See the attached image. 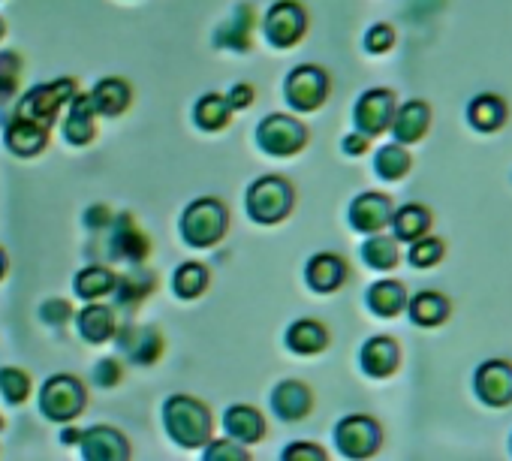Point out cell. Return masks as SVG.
Returning <instances> with one entry per match:
<instances>
[{"instance_id":"obj_1","label":"cell","mask_w":512,"mask_h":461,"mask_svg":"<svg viewBox=\"0 0 512 461\" xmlns=\"http://www.w3.org/2000/svg\"><path fill=\"white\" fill-rule=\"evenodd\" d=\"M163 428L175 446L202 449L214 437V416L205 401L181 392L163 401Z\"/></svg>"},{"instance_id":"obj_2","label":"cell","mask_w":512,"mask_h":461,"mask_svg":"<svg viewBox=\"0 0 512 461\" xmlns=\"http://www.w3.org/2000/svg\"><path fill=\"white\" fill-rule=\"evenodd\" d=\"M178 233L187 248L196 251L217 248L229 233V208L214 196H199L181 211Z\"/></svg>"},{"instance_id":"obj_3","label":"cell","mask_w":512,"mask_h":461,"mask_svg":"<svg viewBox=\"0 0 512 461\" xmlns=\"http://www.w3.org/2000/svg\"><path fill=\"white\" fill-rule=\"evenodd\" d=\"M296 208V187L284 175H263L256 178L244 193V211L253 223L275 226L284 223Z\"/></svg>"},{"instance_id":"obj_4","label":"cell","mask_w":512,"mask_h":461,"mask_svg":"<svg viewBox=\"0 0 512 461\" xmlns=\"http://www.w3.org/2000/svg\"><path fill=\"white\" fill-rule=\"evenodd\" d=\"M88 407V389L73 374H52L40 389V413L49 422L70 425Z\"/></svg>"},{"instance_id":"obj_5","label":"cell","mask_w":512,"mask_h":461,"mask_svg":"<svg viewBox=\"0 0 512 461\" xmlns=\"http://www.w3.org/2000/svg\"><path fill=\"white\" fill-rule=\"evenodd\" d=\"M76 97V82L73 79H58L49 85H34L16 109V118H25L43 130H52V124L58 121L61 109L70 106V100Z\"/></svg>"},{"instance_id":"obj_6","label":"cell","mask_w":512,"mask_h":461,"mask_svg":"<svg viewBox=\"0 0 512 461\" xmlns=\"http://www.w3.org/2000/svg\"><path fill=\"white\" fill-rule=\"evenodd\" d=\"M335 446L350 461H368L383 446V428L368 413H350L335 425Z\"/></svg>"},{"instance_id":"obj_7","label":"cell","mask_w":512,"mask_h":461,"mask_svg":"<svg viewBox=\"0 0 512 461\" xmlns=\"http://www.w3.org/2000/svg\"><path fill=\"white\" fill-rule=\"evenodd\" d=\"M256 145L269 157H296L308 145V127L296 115H266L256 127Z\"/></svg>"},{"instance_id":"obj_8","label":"cell","mask_w":512,"mask_h":461,"mask_svg":"<svg viewBox=\"0 0 512 461\" xmlns=\"http://www.w3.org/2000/svg\"><path fill=\"white\" fill-rule=\"evenodd\" d=\"M329 94H332V79L317 64L296 67L284 82V97L293 106V112H317L326 106Z\"/></svg>"},{"instance_id":"obj_9","label":"cell","mask_w":512,"mask_h":461,"mask_svg":"<svg viewBox=\"0 0 512 461\" xmlns=\"http://www.w3.org/2000/svg\"><path fill=\"white\" fill-rule=\"evenodd\" d=\"M266 37L275 49H293L308 34V10L299 0H278L266 13Z\"/></svg>"},{"instance_id":"obj_10","label":"cell","mask_w":512,"mask_h":461,"mask_svg":"<svg viewBox=\"0 0 512 461\" xmlns=\"http://www.w3.org/2000/svg\"><path fill=\"white\" fill-rule=\"evenodd\" d=\"M395 94L389 88H371L365 91L359 100H356V109H353V121H356V133L362 136H380L392 127V118H395Z\"/></svg>"},{"instance_id":"obj_11","label":"cell","mask_w":512,"mask_h":461,"mask_svg":"<svg viewBox=\"0 0 512 461\" xmlns=\"http://www.w3.org/2000/svg\"><path fill=\"white\" fill-rule=\"evenodd\" d=\"M109 254L115 260L130 263V266H142L151 257V239L139 229L133 214L112 217V226H109Z\"/></svg>"},{"instance_id":"obj_12","label":"cell","mask_w":512,"mask_h":461,"mask_svg":"<svg viewBox=\"0 0 512 461\" xmlns=\"http://www.w3.org/2000/svg\"><path fill=\"white\" fill-rule=\"evenodd\" d=\"M476 398L488 407H509L512 404V362L509 359H488L473 374Z\"/></svg>"},{"instance_id":"obj_13","label":"cell","mask_w":512,"mask_h":461,"mask_svg":"<svg viewBox=\"0 0 512 461\" xmlns=\"http://www.w3.org/2000/svg\"><path fill=\"white\" fill-rule=\"evenodd\" d=\"M392 214H395L392 199L377 190L359 193L350 202V226L362 236H380L386 226H392Z\"/></svg>"},{"instance_id":"obj_14","label":"cell","mask_w":512,"mask_h":461,"mask_svg":"<svg viewBox=\"0 0 512 461\" xmlns=\"http://www.w3.org/2000/svg\"><path fill=\"white\" fill-rule=\"evenodd\" d=\"M115 341L133 365H157L166 350V338L157 326H118Z\"/></svg>"},{"instance_id":"obj_15","label":"cell","mask_w":512,"mask_h":461,"mask_svg":"<svg viewBox=\"0 0 512 461\" xmlns=\"http://www.w3.org/2000/svg\"><path fill=\"white\" fill-rule=\"evenodd\" d=\"M79 452L85 461H130L133 458L130 440L112 425L85 428L82 440H79Z\"/></svg>"},{"instance_id":"obj_16","label":"cell","mask_w":512,"mask_h":461,"mask_svg":"<svg viewBox=\"0 0 512 461\" xmlns=\"http://www.w3.org/2000/svg\"><path fill=\"white\" fill-rule=\"evenodd\" d=\"M269 407L281 422H302L314 410V389L302 380H281L269 395Z\"/></svg>"},{"instance_id":"obj_17","label":"cell","mask_w":512,"mask_h":461,"mask_svg":"<svg viewBox=\"0 0 512 461\" xmlns=\"http://www.w3.org/2000/svg\"><path fill=\"white\" fill-rule=\"evenodd\" d=\"M220 425H223L226 437L235 440V443H241V446L263 443L266 434H269V425H266L263 410H256L253 404H232V407H226Z\"/></svg>"},{"instance_id":"obj_18","label":"cell","mask_w":512,"mask_h":461,"mask_svg":"<svg viewBox=\"0 0 512 461\" xmlns=\"http://www.w3.org/2000/svg\"><path fill=\"white\" fill-rule=\"evenodd\" d=\"M359 365L368 377L386 380L401 368V344L389 335H374L359 350Z\"/></svg>"},{"instance_id":"obj_19","label":"cell","mask_w":512,"mask_h":461,"mask_svg":"<svg viewBox=\"0 0 512 461\" xmlns=\"http://www.w3.org/2000/svg\"><path fill=\"white\" fill-rule=\"evenodd\" d=\"M347 275H350L347 260L338 257V254H329V251L314 254V257L308 260V266H305V281H308V287H311L314 293H320V296L338 293V290L347 284Z\"/></svg>"},{"instance_id":"obj_20","label":"cell","mask_w":512,"mask_h":461,"mask_svg":"<svg viewBox=\"0 0 512 461\" xmlns=\"http://www.w3.org/2000/svg\"><path fill=\"white\" fill-rule=\"evenodd\" d=\"M76 329L82 335V341L100 347V344H109L115 341L118 335V314L112 305H103V302H91L85 305L79 314H76Z\"/></svg>"},{"instance_id":"obj_21","label":"cell","mask_w":512,"mask_h":461,"mask_svg":"<svg viewBox=\"0 0 512 461\" xmlns=\"http://www.w3.org/2000/svg\"><path fill=\"white\" fill-rule=\"evenodd\" d=\"M428 127H431V106L422 103V100H407L404 106L395 109V118H392L389 130H392L395 142L407 148V145L422 142Z\"/></svg>"},{"instance_id":"obj_22","label":"cell","mask_w":512,"mask_h":461,"mask_svg":"<svg viewBox=\"0 0 512 461\" xmlns=\"http://www.w3.org/2000/svg\"><path fill=\"white\" fill-rule=\"evenodd\" d=\"M157 290V275L142 269V266H133L130 272L118 275V284H115V308L121 311H139L142 302Z\"/></svg>"},{"instance_id":"obj_23","label":"cell","mask_w":512,"mask_h":461,"mask_svg":"<svg viewBox=\"0 0 512 461\" xmlns=\"http://www.w3.org/2000/svg\"><path fill=\"white\" fill-rule=\"evenodd\" d=\"M329 341H332L329 329L314 317H302V320L290 323L284 332V347L296 356H317L329 347Z\"/></svg>"},{"instance_id":"obj_24","label":"cell","mask_w":512,"mask_h":461,"mask_svg":"<svg viewBox=\"0 0 512 461\" xmlns=\"http://www.w3.org/2000/svg\"><path fill=\"white\" fill-rule=\"evenodd\" d=\"M88 100H91V106H94L97 115H103V118H118V115H124V112L130 109V103H133V88H130V82H124V79H118V76H109V79H100V82L94 85V91L88 94Z\"/></svg>"},{"instance_id":"obj_25","label":"cell","mask_w":512,"mask_h":461,"mask_svg":"<svg viewBox=\"0 0 512 461\" xmlns=\"http://www.w3.org/2000/svg\"><path fill=\"white\" fill-rule=\"evenodd\" d=\"M97 136V112L88 100V94H76L70 100V112L64 118V139L76 148L91 145Z\"/></svg>"},{"instance_id":"obj_26","label":"cell","mask_w":512,"mask_h":461,"mask_svg":"<svg viewBox=\"0 0 512 461\" xmlns=\"http://www.w3.org/2000/svg\"><path fill=\"white\" fill-rule=\"evenodd\" d=\"M4 142H7V148L16 157H37L49 145V130H43V127H37V124L13 115L10 124H7V130H4Z\"/></svg>"},{"instance_id":"obj_27","label":"cell","mask_w":512,"mask_h":461,"mask_svg":"<svg viewBox=\"0 0 512 461\" xmlns=\"http://www.w3.org/2000/svg\"><path fill=\"white\" fill-rule=\"evenodd\" d=\"M365 302H368V308H371V314H374V317L395 320L401 311H407L410 296H407V290H404V284H401V281L386 278V281H377V284H371V287H368Z\"/></svg>"},{"instance_id":"obj_28","label":"cell","mask_w":512,"mask_h":461,"mask_svg":"<svg viewBox=\"0 0 512 461\" xmlns=\"http://www.w3.org/2000/svg\"><path fill=\"white\" fill-rule=\"evenodd\" d=\"M431 229V211L419 202H407L401 208H395L392 214V239L395 242H419L422 236H428Z\"/></svg>"},{"instance_id":"obj_29","label":"cell","mask_w":512,"mask_h":461,"mask_svg":"<svg viewBox=\"0 0 512 461\" xmlns=\"http://www.w3.org/2000/svg\"><path fill=\"white\" fill-rule=\"evenodd\" d=\"M407 314L416 326L422 329H434V326H443L452 314V302L437 293V290H422L416 293L410 302H407Z\"/></svg>"},{"instance_id":"obj_30","label":"cell","mask_w":512,"mask_h":461,"mask_svg":"<svg viewBox=\"0 0 512 461\" xmlns=\"http://www.w3.org/2000/svg\"><path fill=\"white\" fill-rule=\"evenodd\" d=\"M118 275L109 266H85L76 278H73V290L82 302H100L106 296L115 293Z\"/></svg>"},{"instance_id":"obj_31","label":"cell","mask_w":512,"mask_h":461,"mask_svg":"<svg viewBox=\"0 0 512 461\" xmlns=\"http://www.w3.org/2000/svg\"><path fill=\"white\" fill-rule=\"evenodd\" d=\"M506 100L497 97V94H479L476 100H470L467 106V118L476 130L482 133H491V130H500L506 124Z\"/></svg>"},{"instance_id":"obj_32","label":"cell","mask_w":512,"mask_h":461,"mask_svg":"<svg viewBox=\"0 0 512 461\" xmlns=\"http://www.w3.org/2000/svg\"><path fill=\"white\" fill-rule=\"evenodd\" d=\"M193 121L196 127H202L205 133H217V130H226L229 121H232V109L226 103L223 94H205L199 97V103L193 106Z\"/></svg>"},{"instance_id":"obj_33","label":"cell","mask_w":512,"mask_h":461,"mask_svg":"<svg viewBox=\"0 0 512 461\" xmlns=\"http://www.w3.org/2000/svg\"><path fill=\"white\" fill-rule=\"evenodd\" d=\"M211 284V272L202 263H181L172 275V293L184 302L199 299Z\"/></svg>"},{"instance_id":"obj_34","label":"cell","mask_w":512,"mask_h":461,"mask_svg":"<svg viewBox=\"0 0 512 461\" xmlns=\"http://www.w3.org/2000/svg\"><path fill=\"white\" fill-rule=\"evenodd\" d=\"M362 260L374 272H392L401 263L398 242L392 236H368L362 245Z\"/></svg>"},{"instance_id":"obj_35","label":"cell","mask_w":512,"mask_h":461,"mask_svg":"<svg viewBox=\"0 0 512 461\" xmlns=\"http://www.w3.org/2000/svg\"><path fill=\"white\" fill-rule=\"evenodd\" d=\"M410 166H413V157H410V151H407L404 145H398V142L383 145V148L377 151V157H374V169H377V175H380L383 181H401V178L410 172Z\"/></svg>"},{"instance_id":"obj_36","label":"cell","mask_w":512,"mask_h":461,"mask_svg":"<svg viewBox=\"0 0 512 461\" xmlns=\"http://www.w3.org/2000/svg\"><path fill=\"white\" fill-rule=\"evenodd\" d=\"M31 389H34V383L25 368H16V365L0 368V395H4L7 404L22 407L31 398Z\"/></svg>"},{"instance_id":"obj_37","label":"cell","mask_w":512,"mask_h":461,"mask_svg":"<svg viewBox=\"0 0 512 461\" xmlns=\"http://www.w3.org/2000/svg\"><path fill=\"white\" fill-rule=\"evenodd\" d=\"M217 46L247 52L250 49V7H238L235 19L217 31Z\"/></svg>"},{"instance_id":"obj_38","label":"cell","mask_w":512,"mask_h":461,"mask_svg":"<svg viewBox=\"0 0 512 461\" xmlns=\"http://www.w3.org/2000/svg\"><path fill=\"white\" fill-rule=\"evenodd\" d=\"M443 254H446V242H443V239H437V236H422L419 242L410 245L407 260H410L413 269H434V266L443 260Z\"/></svg>"},{"instance_id":"obj_39","label":"cell","mask_w":512,"mask_h":461,"mask_svg":"<svg viewBox=\"0 0 512 461\" xmlns=\"http://www.w3.org/2000/svg\"><path fill=\"white\" fill-rule=\"evenodd\" d=\"M202 461H253V455L229 437H211L202 446Z\"/></svg>"},{"instance_id":"obj_40","label":"cell","mask_w":512,"mask_h":461,"mask_svg":"<svg viewBox=\"0 0 512 461\" xmlns=\"http://www.w3.org/2000/svg\"><path fill=\"white\" fill-rule=\"evenodd\" d=\"M22 79V58L16 52L0 55V97H13Z\"/></svg>"},{"instance_id":"obj_41","label":"cell","mask_w":512,"mask_h":461,"mask_svg":"<svg viewBox=\"0 0 512 461\" xmlns=\"http://www.w3.org/2000/svg\"><path fill=\"white\" fill-rule=\"evenodd\" d=\"M281 461H329V452L314 440H293L284 446Z\"/></svg>"},{"instance_id":"obj_42","label":"cell","mask_w":512,"mask_h":461,"mask_svg":"<svg viewBox=\"0 0 512 461\" xmlns=\"http://www.w3.org/2000/svg\"><path fill=\"white\" fill-rule=\"evenodd\" d=\"M73 317H76V311H73V305H70L67 299H49V302H43V308H40V320H43L46 326H55V329L67 326Z\"/></svg>"},{"instance_id":"obj_43","label":"cell","mask_w":512,"mask_h":461,"mask_svg":"<svg viewBox=\"0 0 512 461\" xmlns=\"http://www.w3.org/2000/svg\"><path fill=\"white\" fill-rule=\"evenodd\" d=\"M94 380H97V386H103V389L118 386V383L124 380V362H121L118 356L100 359V362L94 365Z\"/></svg>"},{"instance_id":"obj_44","label":"cell","mask_w":512,"mask_h":461,"mask_svg":"<svg viewBox=\"0 0 512 461\" xmlns=\"http://www.w3.org/2000/svg\"><path fill=\"white\" fill-rule=\"evenodd\" d=\"M395 46V31H392V25H374L371 31H368V37H365V49L371 52V55H383V52H389Z\"/></svg>"},{"instance_id":"obj_45","label":"cell","mask_w":512,"mask_h":461,"mask_svg":"<svg viewBox=\"0 0 512 461\" xmlns=\"http://www.w3.org/2000/svg\"><path fill=\"white\" fill-rule=\"evenodd\" d=\"M226 97V103H229V109L232 112H238V109H250L253 106V85H244V82H238L229 94H223Z\"/></svg>"},{"instance_id":"obj_46","label":"cell","mask_w":512,"mask_h":461,"mask_svg":"<svg viewBox=\"0 0 512 461\" xmlns=\"http://www.w3.org/2000/svg\"><path fill=\"white\" fill-rule=\"evenodd\" d=\"M85 226L91 229V233H97V229H109L112 226V211L106 205H91L85 211Z\"/></svg>"},{"instance_id":"obj_47","label":"cell","mask_w":512,"mask_h":461,"mask_svg":"<svg viewBox=\"0 0 512 461\" xmlns=\"http://www.w3.org/2000/svg\"><path fill=\"white\" fill-rule=\"evenodd\" d=\"M368 148H371V139H368V136H362V133H350V136H344V154H350V157H362Z\"/></svg>"},{"instance_id":"obj_48","label":"cell","mask_w":512,"mask_h":461,"mask_svg":"<svg viewBox=\"0 0 512 461\" xmlns=\"http://www.w3.org/2000/svg\"><path fill=\"white\" fill-rule=\"evenodd\" d=\"M79 440H82V431L79 428H64L61 431V443L64 446H79Z\"/></svg>"},{"instance_id":"obj_49","label":"cell","mask_w":512,"mask_h":461,"mask_svg":"<svg viewBox=\"0 0 512 461\" xmlns=\"http://www.w3.org/2000/svg\"><path fill=\"white\" fill-rule=\"evenodd\" d=\"M10 275V257H7V251L0 248V281H4Z\"/></svg>"},{"instance_id":"obj_50","label":"cell","mask_w":512,"mask_h":461,"mask_svg":"<svg viewBox=\"0 0 512 461\" xmlns=\"http://www.w3.org/2000/svg\"><path fill=\"white\" fill-rule=\"evenodd\" d=\"M4 34H7V25H4V19H0V40H4Z\"/></svg>"},{"instance_id":"obj_51","label":"cell","mask_w":512,"mask_h":461,"mask_svg":"<svg viewBox=\"0 0 512 461\" xmlns=\"http://www.w3.org/2000/svg\"><path fill=\"white\" fill-rule=\"evenodd\" d=\"M7 428V419H4V413H0V431H4Z\"/></svg>"}]
</instances>
